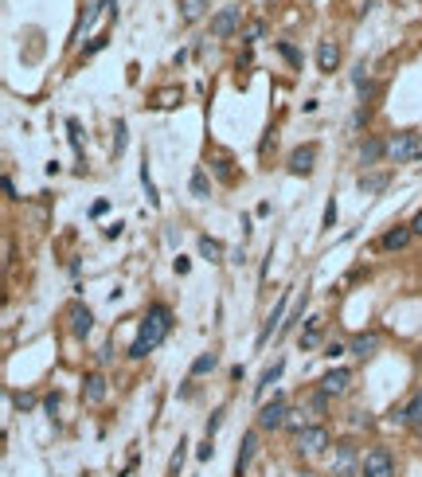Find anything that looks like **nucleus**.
<instances>
[{
  "mask_svg": "<svg viewBox=\"0 0 422 477\" xmlns=\"http://www.w3.org/2000/svg\"><path fill=\"white\" fill-rule=\"evenodd\" d=\"M169 329H172V310L169 305H152L149 313H145V321H141V333H137V341L129 344V360H145L157 344L169 336Z\"/></svg>",
  "mask_w": 422,
  "mask_h": 477,
  "instance_id": "obj_1",
  "label": "nucleus"
},
{
  "mask_svg": "<svg viewBox=\"0 0 422 477\" xmlns=\"http://www.w3.org/2000/svg\"><path fill=\"white\" fill-rule=\"evenodd\" d=\"M286 423H289L286 395H274L270 403H262V411H258V427L262 430H278V427H286Z\"/></svg>",
  "mask_w": 422,
  "mask_h": 477,
  "instance_id": "obj_2",
  "label": "nucleus"
},
{
  "mask_svg": "<svg viewBox=\"0 0 422 477\" xmlns=\"http://www.w3.org/2000/svg\"><path fill=\"white\" fill-rule=\"evenodd\" d=\"M387 157L395 160V165H406V160H418L422 157V141L414 134H395L387 141Z\"/></svg>",
  "mask_w": 422,
  "mask_h": 477,
  "instance_id": "obj_3",
  "label": "nucleus"
},
{
  "mask_svg": "<svg viewBox=\"0 0 422 477\" xmlns=\"http://www.w3.org/2000/svg\"><path fill=\"white\" fill-rule=\"evenodd\" d=\"M356 469H360V450H356V442H337L332 446V473L337 477H356Z\"/></svg>",
  "mask_w": 422,
  "mask_h": 477,
  "instance_id": "obj_4",
  "label": "nucleus"
},
{
  "mask_svg": "<svg viewBox=\"0 0 422 477\" xmlns=\"http://www.w3.org/2000/svg\"><path fill=\"white\" fill-rule=\"evenodd\" d=\"M363 477H395V458H391V450H383V446L368 450V458H363Z\"/></svg>",
  "mask_w": 422,
  "mask_h": 477,
  "instance_id": "obj_5",
  "label": "nucleus"
},
{
  "mask_svg": "<svg viewBox=\"0 0 422 477\" xmlns=\"http://www.w3.org/2000/svg\"><path fill=\"white\" fill-rule=\"evenodd\" d=\"M239 28H243V8H239V4L223 8L219 16L211 20V35H215V40H227V35H235Z\"/></svg>",
  "mask_w": 422,
  "mask_h": 477,
  "instance_id": "obj_6",
  "label": "nucleus"
},
{
  "mask_svg": "<svg viewBox=\"0 0 422 477\" xmlns=\"http://www.w3.org/2000/svg\"><path fill=\"white\" fill-rule=\"evenodd\" d=\"M325 446H329V430H325V427H305L301 435H297V450L309 454V458H313V454H321Z\"/></svg>",
  "mask_w": 422,
  "mask_h": 477,
  "instance_id": "obj_7",
  "label": "nucleus"
},
{
  "mask_svg": "<svg viewBox=\"0 0 422 477\" xmlns=\"http://www.w3.org/2000/svg\"><path fill=\"white\" fill-rule=\"evenodd\" d=\"M317 165V145H301V149L289 153V172L294 176H309Z\"/></svg>",
  "mask_w": 422,
  "mask_h": 477,
  "instance_id": "obj_8",
  "label": "nucleus"
},
{
  "mask_svg": "<svg viewBox=\"0 0 422 477\" xmlns=\"http://www.w3.org/2000/svg\"><path fill=\"white\" fill-rule=\"evenodd\" d=\"M67 321H71V333H75L78 341H86V336H90V329H94V313L86 310V305H71V310H67Z\"/></svg>",
  "mask_w": 422,
  "mask_h": 477,
  "instance_id": "obj_9",
  "label": "nucleus"
},
{
  "mask_svg": "<svg viewBox=\"0 0 422 477\" xmlns=\"http://www.w3.org/2000/svg\"><path fill=\"white\" fill-rule=\"evenodd\" d=\"M348 387H352V372H348V368H332V372H325V376H321V391L325 395H344Z\"/></svg>",
  "mask_w": 422,
  "mask_h": 477,
  "instance_id": "obj_10",
  "label": "nucleus"
},
{
  "mask_svg": "<svg viewBox=\"0 0 422 477\" xmlns=\"http://www.w3.org/2000/svg\"><path fill=\"white\" fill-rule=\"evenodd\" d=\"M286 302H289V293H282V298H278V305H274V310H270V317H266V325L258 329V348H262L266 341H270V333H282V325H278V321H282V313H286Z\"/></svg>",
  "mask_w": 422,
  "mask_h": 477,
  "instance_id": "obj_11",
  "label": "nucleus"
},
{
  "mask_svg": "<svg viewBox=\"0 0 422 477\" xmlns=\"http://www.w3.org/2000/svg\"><path fill=\"white\" fill-rule=\"evenodd\" d=\"M395 423H403V427H422V391H414V399L406 403L403 411H395Z\"/></svg>",
  "mask_w": 422,
  "mask_h": 477,
  "instance_id": "obj_12",
  "label": "nucleus"
},
{
  "mask_svg": "<svg viewBox=\"0 0 422 477\" xmlns=\"http://www.w3.org/2000/svg\"><path fill=\"white\" fill-rule=\"evenodd\" d=\"M411 239H414L411 223H406V227H391V231L380 239V247H383V251H403V247L411 243Z\"/></svg>",
  "mask_w": 422,
  "mask_h": 477,
  "instance_id": "obj_13",
  "label": "nucleus"
},
{
  "mask_svg": "<svg viewBox=\"0 0 422 477\" xmlns=\"http://www.w3.org/2000/svg\"><path fill=\"white\" fill-rule=\"evenodd\" d=\"M83 399L90 403V407H98L102 399H106V376L102 372H94V376H86V387H83Z\"/></svg>",
  "mask_w": 422,
  "mask_h": 477,
  "instance_id": "obj_14",
  "label": "nucleus"
},
{
  "mask_svg": "<svg viewBox=\"0 0 422 477\" xmlns=\"http://www.w3.org/2000/svg\"><path fill=\"white\" fill-rule=\"evenodd\" d=\"M254 454H258V435H243V450H239V458H235V473H246V466L254 461Z\"/></svg>",
  "mask_w": 422,
  "mask_h": 477,
  "instance_id": "obj_15",
  "label": "nucleus"
},
{
  "mask_svg": "<svg viewBox=\"0 0 422 477\" xmlns=\"http://www.w3.org/2000/svg\"><path fill=\"white\" fill-rule=\"evenodd\" d=\"M380 344H383L380 333H360V336H352V352H356V356H375V352H380Z\"/></svg>",
  "mask_w": 422,
  "mask_h": 477,
  "instance_id": "obj_16",
  "label": "nucleus"
},
{
  "mask_svg": "<svg viewBox=\"0 0 422 477\" xmlns=\"http://www.w3.org/2000/svg\"><path fill=\"white\" fill-rule=\"evenodd\" d=\"M340 63V47L332 40H321V47H317V67L321 71H337Z\"/></svg>",
  "mask_w": 422,
  "mask_h": 477,
  "instance_id": "obj_17",
  "label": "nucleus"
},
{
  "mask_svg": "<svg viewBox=\"0 0 422 477\" xmlns=\"http://www.w3.org/2000/svg\"><path fill=\"white\" fill-rule=\"evenodd\" d=\"M383 153H387V145H383V141H375V137H372V141H363V145H360V165H363V168L375 165Z\"/></svg>",
  "mask_w": 422,
  "mask_h": 477,
  "instance_id": "obj_18",
  "label": "nucleus"
},
{
  "mask_svg": "<svg viewBox=\"0 0 422 477\" xmlns=\"http://www.w3.org/2000/svg\"><path fill=\"white\" fill-rule=\"evenodd\" d=\"M211 0H180V16H184V24H195V20L207 12Z\"/></svg>",
  "mask_w": 422,
  "mask_h": 477,
  "instance_id": "obj_19",
  "label": "nucleus"
},
{
  "mask_svg": "<svg viewBox=\"0 0 422 477\" xmlns=\"http://www.w3.org/2000/svg\"><path fill=\"white\" fill-rule=\"evenodd\" d=\"M215 364H219V352H203V356H195V360H192V379L215 372Z\"/></svg>",
  "mask_w": 422,
  "mask_h": 477,
  "instance_id": "obj_20",
  "label": "nucleus"
},
{
  "mask_svg": "<svg viewBox=\"0 0 422 477\" xmlns=\"http://www.w3.org/2000/svg\"><path fill=\"white\" fill-rule=\"evenodd\" d=\"M282 368H286V364H270V368H266V372H262V379H258V384H254V399H262V395H266V387H270L274 384V379H278L282 376Z\"/></svg>",
  "mask_w": 422,
  "mask_h": 477,
  "instance_id": "obj_21",
  "label": "nucleus"
},
{
  "mask_svg": "<svg viewBox=\"0 0 422 477\" xmlns=\"http://www.w3.org/2000/svg\"><path fill=\"white\" fill-rule=\"evenodd\" d=\"M207 192H211L207 172H203V168H195V172H192V196H195V200H207Z\"/></svg>",
  "mask_w": 422,
  "mask_h": 477,
  "instance_id": "obj_22",
  "label": "nucleus"
},
{
  "mask_svg": "<svg viewBox=\"0 0 422 477\" xmlns=\"http://www.w3.org/2000/svg\"><path fill=\"white\" fill-rule=\"evenodd\" d=\"M200 254H203L207 262H223V247L215 243V239H207V235L200 239Z\"/></svg>",
  "mask_w": 422,
  "mask_h": 477,
  "instance_id": "obj_23",
  "label": "nucleus"
},
{
  "mask_svg": "<svg viewBox=\"0 0 422 477\" xmlns=\"http://www.w3.org/2000/svg\"><path fill=\"white\" fill-rule=\"evenodd\" d=\"M211 165H215V176H219L223 184H231V180H235V168H231V157H223V153H219V157L211 160Z\"/></svg>",
  "mask_w": 422,
  "mask_h": 477,
  "instance_id": "obj_24",
  "label": "nucleus"
},
{
  "mask_svg": "<svg viewBox=\"0 0 422 477\" xmlns=\"http://www.w3.org/2000/svg\"><path fill=\"white\" fill-rule=\"evenodd\" d=\"M317 336H321V317H309V329H305L301 344H305V348H313V344H317Z\"/></svg>",
  "mask_w": 422,
  "mask_h": 477,
  "instance_id": "obj_25",
  "label": "nucleus"
},
{
  "mask_svg": "<svg viewBox=\"0 0 422 477\" xmlns=\"http://www.w3.org/2000/svg\"><path fill=\"white\" fill-rule=\"evenodd\" d=\"M114 153H126V122L114 126Z\"/></svg>",
  "mask_w": 422,
  "mask_h": 477,
  "instance_id": "obj_26",
  "label": "nucleus"
},
{
  "mask_svg": "<svg viewBox=\"0 0 422 477\" xmlns=\"http://www.w3.org/2000/svg\"><path fill=\"white\" fill-rule=\"evenodd\" d=\"M360 188H368V192H380V188H387V176H372V180H363V176H360Z\"/></svg>",
  "mask_w": 422,
  "mask_h": 477,
  "instance_id": "obj_27",
  "label": "nucleus"
},
{
  "mask_svg": "<svg viewBox=\"0 0 422 477\" xmlns=\"http://www.w3.org/2000/svg\"><path fill=\"white\" fill-rule=\"evenodd\" d=\"M278 51L289 59V63H294V67H301V55H297V47H289V43H278Z\"/></svg>",
  "mask_w": 422,
  "mask_h": 477,
  "instance_id": "obj_28",
  "label": "nucleus"
},
{
  "mask_svg": "<svg viewBox=\"0 0 422 477\" xmlns=\"http://www.w3.org/2000/svg\"><path fill=\"white\" fill-rule=\"evenodd\" d=\"M321 227H325V231H332V227H337V204H332V200H329V208H325V223Z\"/></svg>",
  "mask_w": 422,
  "mask_h": 477,
  "instance_id": "obj_29",
  "label": "nucleus"
},
{
  "mask_svg": "<svg viewBox=\"0 0 422 477\" xmlns=\"http://www.w3.org/2000/svg\"><path fill=\"white\" fill-rule=\"evenodd\" d=\"M12 403H16L20 411H32V407H35V399H32V395H12Z\"/></svg>",
  "mask_w": 422,
  "mask_h": 477,
  "instance_id": "obj_30",
  "label": "nucleus"
},
{
  "mask_svg": "<svg viewBox=\"0 0 422 477\" xmlns=\"http://www.w3.org/2000/svg\"><path fill=\"white\" fill-rule=\"evenodd\" d=\"M258 35H262V24H251V28H246V32H243V43H254V40H258Z\"/></svg>",
  "mask_w": 422,
  "mask_h": 477,
  "instance_id": "obj_31",
  "label": "nucleus"
},
{
  "mask_svg": "<svg viewBox=\"0 0 422 477\" xmlns=\"http://www.w3.org/2000/svg\"><path fill=\"white\" fill-rule=\"evenodd\" d=\"M67 129H71V145H75V149L83 153V141H78V122H67Z\"/></svg>",
  "mask_w": 422,
  "mask_h": 477,
  "instance_id": "obj_32",
  "label": "nucleus"
},
{
  "mask_svg": "<svg viewBox=\"0 0 422 477\" xmlns=\"http://www.w3.org/2000/svg\"><path fill=\"white\" fill-rule=\"evenodd\" d=\"M340 352H344V344H337V341L325 344V356H329V360H332V356H340Z\"/></svg>",
  "mask_w": 422,
  "mask_h": 477,
  "instance_id": "obj_33",
  "label": "nucleus"
},
{
  "mask_svg": "<svg viewBox=\"0 0 422 477\" xmlns=\"http://www.w3.org/2000/svg\"><path fill=\"white\" fill-rule=\"evenodd\" d=\"M411 231H414V235H422V211H418V216L411 219Z\"/></svg>",
  "mask_w": 422,
  "mask_h": 477,
  "instance_id": "obj_34",
  "label": "nucleus"
}]
</instances>
